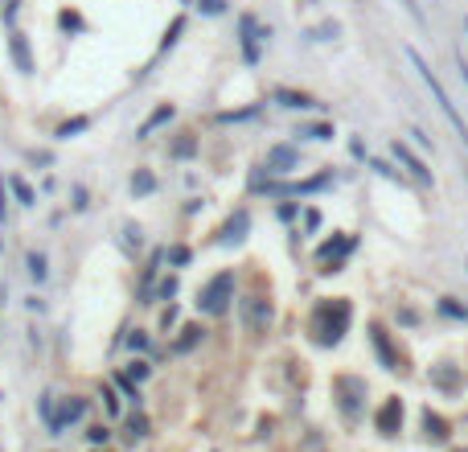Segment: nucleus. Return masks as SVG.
Here are the masks:
<instances>
[{"label":"nucleus","mask_w":468,"mask_h":452,"mask_svg":"<svg viewBox=\"0 0 468 452\" xmlns=\"http://www.w3.org/2000/svg\"><path fill=\"white\" fill-rule=\"evenodd\" d=\"M103 403H107V411H119V399L111 395V391H103Z\"/></svg>","instance_id":"nucleus-39"},{"label":"nucleus","mask_w":468,"mask_h":452,"mask_svg":"<svg viewBox=\"0 0 468 452\" xmlns=\"http://www.w3.org/2000/svg\"><path fill=\"white\" fill-rule=\"evenodd\" d=\"M152 190H156V177H152L148 169H140V173L132 177V193H152Z\"/></svg>","instance_id":"nucleus-17"},{"label":"nucleus","mask_w":468,"mask_h":452,"mask_svg":"<svg viewBox=\"0 0 468 452\" xmlns=\"http://www.w3.org/2000/svg\"><path fill=\"white\" fill-rule=\"evenodd\" d=\"M230 300H234V276H230V271H218L210 284L202 288L197 309L206 312V317H222V312L230 309Z\"/></svg>","instance_id":"nucleus-3"},{"label":"nucleus","mask_w":468,"mask_h":452,"mask_svg":"<svg viewBox=\"0 0 468 452\" xmlns=\"http://www.w3.org/2000/svg\"><path fill=\"white\" fill-rule=\"evenodd\" d=\"M333 391L341 395V411L357 415V399H366V382L353 379V374H341V379H333Z\"/></svg>","instance_id":"nucleus-4"},{"label":"nucleus","mask_w":468,"mask_h":452,"mask_svg":"<svg viewBox=\"0 0 468 452\" xmlns=\"http://www.w3.org/2000/svg\"><path fill=\"white\" fill-rule=\"evenodd\" d=\"M464 33H468V21H464Z\"/></svg>","instance_id":"nucleus-40"},{"label":"nucleus","mask_w":468,"mask_h":452,"mask_svg":"<svg viewBox=\"0 0 468 452\" xmlns=\"http://www.w3.org/2000/svg\"><path fill=\"white\" fill-rule=\"evenodd\" d=\"M8 185H13V193H17V202H21V206H33V190L25 185L21 177H8Z\"/></svg>","instance_id":"nucleus-20"},{"label":"nucleus","mask_w":468,"mask_h":452,"mask_svg":"<svg viewBox=\"0 0 468 452\" xmlns=\"http://www.w3.org/2000/svg\"><path fill=\"white\" fill-rule=\"evenodd\" d=\"M144 374H148V362H128V379L132 382H140Z\"/></svg>","instance_id":"nucleus-26"},{"label":"nucleus","mask_w":468,"mask_h":452,"mask_svg":"<svg viewBox=\"0 0 468 452\" xmlns=\"http://www.w3.org/2000/svg\"><path fill=\"white\" fill-rule=\"evenodd\" d=\"M423 436L427 440H448V420L436 411H423Z\"/></svg>","instance_id":"nucleus-14"},{"label":"nucleus","mask_w":468,"mask_h":452,"mask_svg":"<svg viewBox=\"0 0 468 452\" xmlns=\"http://www.w3.org/2000/svg\"><path fill=\"white\" fill-rule=\"evenodd\" d=\"M8 54H13V62H17V71L21 74H33V54H29V37L25 33H8Z\"/></svg>","instance_id":"nucleus-9"},{"label":"nucleus","mask_w":468,"mask_h":452,"mask_svg":"<svg viewBox=\"0 0 468 452\" xmlns=\"http://www.w3.org/2000/svg\"><path fill=\"white\" fill-rule=\"evenodd\" d=\"M193 148H197V144H193V136H185V140L173 144V157H193Z\"/></svg>","instance_id":"nucleus-25"},{"label":"nucleus","mask_w":468,"mask_h":452,"mask_svg":"<svg viewBox=\"0 0 468 452\" xmlns=\"http://www.w3.org/2000/svg\"><path fill=\"white\" fill-rule=\"evenodd\" d=\"M37 407H42V420H46V428H49V424H54V395H42Z\"/></svg>","instance_id":"nucleus-24"},{"label":"nucleus","mask_w":468,"mask_h":452,"mask_svg":"<svg viewBox=\"0 0 468 452\" xmlns=\"http://www.w3.org/2000/svg\"><path fill=\"white\" fill-rule=\"evenodd\" d=\"M168 263L185 267V263H189V247H173V251H168Z\"/></svg>","instance_id":"nucleus-27"},{"label":"nucleus","mask_w":468,"mask_h":452,"mask_svg":"<svg viewBox=\"0 0 468 452\" xmlns=\"http://www.w3.org/2000/svg\"><path fill=\"white\" fill-rule=\"evenodd\" d=\"M440 312H448V317H456V321H468V309H464V305H456L452 296H444V300H440Z\"/></svg>","instance_id":"nucleus-21"},{"label":"nucleus","mask_w":468,"mask_h":452,"mask_svg":"<svg viewBox=\"0 0 468 452\" xmlns=\"http://www.w3.org/2000/svg\"><path fill=\"white\" fill-rule=\"evenodd\" d=\"M168 119H173V107H168V103H164V107H156V111H152V116L144 119V123H140V132H136V136H152V132H156V128H161V123H168Z\"/></svg>","instance_id":"nucleus-16"},{"label":"nucleus","mask_w":468,"mask_h":452,"mask_svg":"<svg viewBox=\"0 0 468 452\" xmlns=\"http://www.w3.org/2000/svg\"><path fill=\"white\" fill-rule=\"evenodd\" d=\"M87 128H91V119H87V116H78V119H70V123H62V128H58V136H62V140H70V136L87 132Z\"/></svg>","instance_id":"nucleus-18"},{"label":"nucleus","mask_w":468,"mask_h":452,"mask_svg":"<svg viewBox=\"0 0 468 452\" xmlns=\"http://www.w3.org/2000/svg\"><path fill=\"white\" fill-rule=\"evenodd\" d=\"M128 346H132V350H144V346H148V341H144V334H140V329H136V334L128 337Z\"/></svg>","instance_id":"nucleus-37"},{"label":"nucleus","mask_w":468,"mask_h":452,"mask_svg":"<svg viewBox=\"0 0 468 452\" xmlns=\"http://www.w3.org/2000/svg\"><path fill=\"white\" fill-rule=\"evenodd\" d=\"M456 74H460V83H464V91H468V62H464V54H456Z\"/></svg>","instance_id":"nucleus-32"},{"label":"nucleus","mask_w":468,"mask_h":452,"mask_svg":"<svg viewBox=\"0 0 468 452\" xmlns=\"http://www.w3.org/2000/svg\"><path fill=\"white\" fill-rule=\"evenodd\" d=\"M427 379L436 382V386H444V391H456V386H460L456 366H431V374H427Z\"/></svg>","instance_id":"nucleus-15"},{"label":"nucleus","mask_w":468,"mask_h":452,"mask_svg":"<svg viewBox=\"0 0 468 452\" xmlns=\"http://www.w3.org/2000/svg\"><path fill=\"white\" fill-rule=\"evenodd\" d=\"M181 29H185V21H181V17H177V21H173V29H168V33H164V46H161V49H168V46H173V42H177V33H181Z\"/></svg>","instance_id":"nucleus-29"},{"label":"nucleus","mask_w":468,"mask_h":452,"mask_svg":"<svg viewBox=\"0 0 468 452\" xmlns=\"http://www.w3.org/2000/svg\"><path fill=\"white\" fill-rule=\"evenodd\" d=\"M370 346H374L378 362H382L386 370H398V366H402V358H398V350L390 346V334H386L382 325H370Z\"/></svg>","instance_id":"nucleus-7"},{"label":"nucleus","mask_w":468,"mask_h":452,"mask_svg":"<svg viewBox=\"0 0 468 452\" xmlns=\"http://www.w3.org/2000/svg\"><path fill=\"white\" fill-rule=\"evenodd\" d=\"M8 218V197H4V177H0V222Z\"/></svg>","instance_id":"nucleus-35"},{"label":"nucleus","mask_w":468,"mask_h":452,"mask_svg":"<svg viewBox=\"0 0 468 452\" xmlns=\"http://www.w3.org/2000/svg\"><path fill=\"white\" fill-rule=\"evenodd\" d=\"M350 300H321L316 312H312V341L316 346H337L341 334L350 329Z\"/></svg>","instance_id":"nucleus-2"},{"label":"nucleus","mask_w":468,"mask_h":452,"mask_svg":"<svg viewBox=\"0 0 468 452\" xmlns=\"http://www.w3.org/2000/svg\"><path fill=\"white\" fill-rule=\"evenodd\" d=\"M29 276H33L37 284L49 276V271H46V255H42V251H33V255H29Z\"/></svg>","instance_id":"nucleus-19"},{"label":"nucleus","mask_w":468,"mask_h":452,"mask_svg":"<svg viewBox=\"0 0 468 452\" xmlns=\"http://www.w3.org/2000/svg\"><path fill=\"white\" fill-rule=\"evenodd\" d=\"M181 341H177V354H185V350H193V346H197V337H202V329H181Z\"/></svg>","instance_id":"nucleus-23"},{"label":"nucleus","mask_w":468,"mask_h":452,"mask_svg":"<svg viewBox=\"0 0 468 452\" xmlns=\"http://www.w3.org/2000/svg\"><path fill=\"white\" fill-rule=\"evenodd\" d=\"M173 292H177V280H173V276H168V280H161V296H164V300H168Z\"/></svg>","instance_id":"nucleus-34"},{"label":"nucleus","mask_w":468,"mask_h":452,"mask_svg":"<svg viewBox=\"0 0 468 452\" xmlns=\"http://www.w3.org/2000/svg\"><path fill=\"white\" fill-rule=\"evenodd\" d=\"M407 62H411V66L419 71L423 87L431 91V99H436V107H440V116H444L448 123L456 128V136H460V144H464V148H468V123H464V116H460V107L452 103V95H448V91H444V83H440V74H436V71H431V66H427V58H423V54H419V49H415V46H407Z\"/></svg>","instance_id":"nucleus-1"},{"label":"nucleus","mask_w":468,"mask_h":452,"mask_svg":"<svg viewBox=\"0 0 468 452\" xmlns=\"http://www.w3.org/2000/svg\"><path fill=\"white\" fill-rule=\"evenodd\" d=\"M202 8H206V13H210V17H218V13H222V8H226V0H202Z\"/></svg>","instance_id":"nucleus-33"},{"label":"nucleus","mask_w":468,"mask_h":452,"mask_svg":"<svg viewBox=\"0 0 468 452\" xmlns=\"http://www.w3.org/2000/svg\"><path fill=\"white\" fill-rule=\"evenodd\" d=\"M238 33H242V54H247V62H259V42L263 37H271L267 29H259V21L247 13V17H238Z\"/></svg>","instance_id":"nucleus-6"},{"label":"nucleus","mask_w":468,"mask_h":452,"mask_svg":"<svg viewBox=\"0 0 468 452\" xmlns=\"http://www.w3.org/2000/svg\"><path fill=\"white\" fill-rule=\"evenodd\" d=\"M107 436H111L107 428H91V432H87V440H91V444H107Z\"/></svg>","instance_id":"nucleus-30"},{"label":"nucleus","mask_w":468,"mask_h":452,"mask_svg":"<svg viewBox=\"0 0 468 452\" xmlns=\"http://www.w3.org/2000/svg\"><path fill=\"white\" fill-rule=\"evenodd\" d=\"M123 235H128V243H136V247L144 243V238H140V226H123Z\"/></svg>","instance_id":"nucleus-36"},{"label":"nucleus","mask_w":468,"mask_h":452,"mask_svg":"<svg viewBox=\"0 0 468 452\" xmlns=\"http://www.w3.org/2000/svg\"><path fill=\"white\" fill-rule=\"evenodd\" d=\"M271 99H276L280 107H292V111H312V107H316V99L312 95H304V91H283V87Z\"/></svg>","instance_id":"nucleus-13"},{"label":"nucleus","mask_w":468,"mask_h":452,"mask_svg":"<svg viewBox=\"0 0 468 452\" xmlns=\"http://www.w3.org/2000/svg\"><path fill=\"white\" fill-rule=\"evenodd\" d=\"M395 157H398V165H407V169H411V177H415V181L431 185V169L423 165V161L415 157V152H411V148H407V144H395Z\"/></svg>","instance_id":"nucleus-11"},{"label":"nucleus","mask_w":468,"mask_h":452,"mask_svg":"<svg viewBox=\"0 0 468 452\" xmlns=\"http://www.w3.org/2000/svg\"><path fill=\"white\" fill-rule=\"evenodd\" d=\"M82 415H87V403H82V399H66V403H62V411L54 415V424H49V432H62V428H70V424H78Z\"/></svg>","instance_id":"nucleus-12"},{"label":"nucleus","mask_w":468,"mask_h":452,"mask_svg":"<svg viewBox=\"0 0 468 452\" xmlns=\"http://www.w3.org/2000/svg\"><path fill=\"white\" fill-rule=\"evenodd\" d=\"M370 169H378V173H382V177H390V181H402V177H398V169H390L386 161H370Z\"/></svg>","instance_id":"nucleus-28"},{"label":"nucleus","mask_w":468,"mask_h":452,"mask_svg":"<svg viewBox=\"0 0 468 452\" xmlns=\"http://www.w3.org/2000/svg\"><path fill=\"white\" fill-rule=\"evenodd\" d=\"M374 428L382 432V436H398V432H402V399H398V395H390L386 403L378 407Z\"/></svg>","instance_id":"nucleus-5"},{"label":"nucleus","mask_w":468,"mask_h":452,"mask_svg":"<svg viewBox=\"0 0 468 452\" xmlns=\"http://www.w3.org/2000/svg\"><path fill=\"white\" fill-rule=\"evenodd\" d=\"M300 136H312V140H328V136H333V128H328V123H308V128H300Z\"/></svg>","instance_id":"nucleus-22"},{"label":"nucleus","mask_w":468,"mask_h":452,"mask_svg":"<svg viewBox=\"0 0 468 452\" xmlns=\"http://www.w3.org/2000/svg\"><path fill=\"white\" fill-rule=\"evenodd\" d=\"M411 136H415V144H419V148H431V136H423L419 128H411Z\"/></svg>","instance_id":"nucleus-38"},{"label":"nucleus","mask_w":468,"mask_h":452,"mask_svg":"<svg viewBox=\"0 0 468 452\" xmlns=\"http://www.w3.org/2000/svg\"><path fill=\"white\" fill-rule=\"evenodd\" d=\"M296 165H300V152H296L292 144H276V148H267V169H271V173H292Z\"/></svg>","instance_id":"nucleus-8"},{"label":"nucleus","mask_w":468,"mask_h":452,"mask_svg":"<svg viewBox=\"0 0 468 452\" xmlns=\"http://www.w3.org/2000/svg\"><path fill=\"white\" fill-rule=\"evenodd\" d=\"M132 436H148V420L144 415H132Z\"/></svg>","instance_id":"nucleus-31"},{"label":"nucleus","mask_w":468,"mask_h":452,"mask_svg":"<svg viewBox=\"0 0 468 452\" xmlns=\"http://www.w3.org/2000/svg\"><path fill=\"white\" fill-rule=\"evenodd\" d=\"M242 317H247V329H267V321H271V305H267V300H259V296H251V300H242Z\"/></svg>","instance_id":"nucleus-10"}]
</instances>
